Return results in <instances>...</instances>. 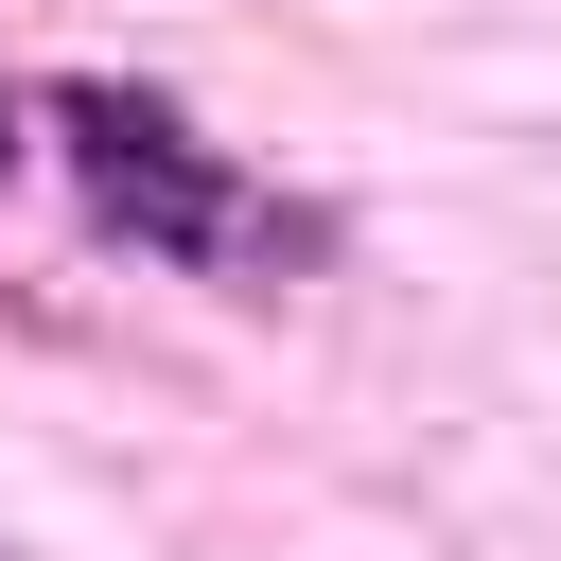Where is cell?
Listing matches in <instances>:
<instances>
[{"label":"cell","instance_id":"6da1fadb","mask_svg":"<svg viewBox=\"0 0 561 561\" xmlns=\"http://www.w3.org/2000/svg\"><path fill=\"white\" fill-rule=\"evenodd\" d=\"M53 140H70V175L140 228V245H175V263H228L263 210H245V175L175 123V105H140V88H53Z\"/></svg>","mask_w":561,"mask_h":561}]
</instances>
